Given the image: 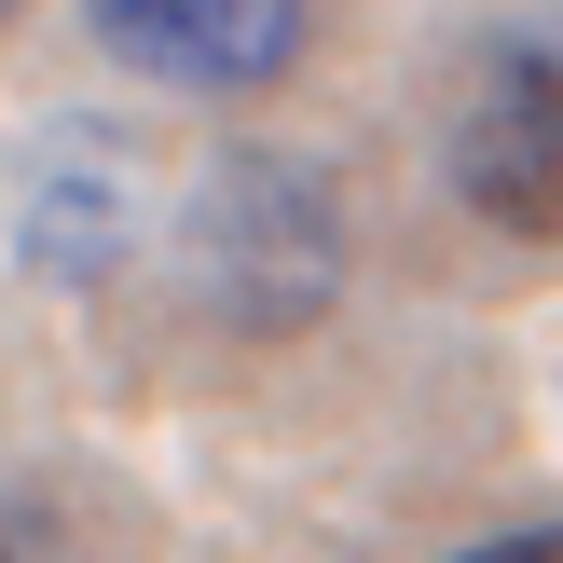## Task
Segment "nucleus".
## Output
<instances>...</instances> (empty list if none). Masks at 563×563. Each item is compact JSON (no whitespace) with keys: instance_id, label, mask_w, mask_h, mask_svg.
Listing matches in <instances>:
<instances>
[{"instance_id":"obj_1","label":"nucleus","mask_w":563,"mask_h":563,"mask_svg":"<svg viewBox=\"0 0 563 563\" xmlns=\"http://www.w3.org/2000/svg\"><path fill=\"white\" fill-rule=\"evenodd\" d=\"M192 275L234 330H302L330 289H344V207H330L317 165L289 152H234L192 192Z\"/></svg>"},{"instance_id":"obj_2","label":"nucleus","mask_w":563,"mask_h":563,"mask_svg":"<svg viewBox=\"0 0 563 563\" xmlns=\"http://www.w3.org/2000/svg\"><path fill=\"white\" fill-rule=\"evenodd\" d=\"M454 192L522 247H563V55L495 42L454 97Z\"/></svg>"},{"instance_id":"obj_3","label":"nucleus","mask_w":563,"mask_h":563,"mask_svg":"<svg viewBox=\"0 0 563 563\" xmlns=\"http://www.w3.org/2000/svg\"><path fill=\"white\" fill-rule=\"evenodd\" d=\"M124 69L179 82V97H262L302 69V0H82Z\"/></svg>"},{"instance_id":"obj_4","label":"nucleus","mask_w":563,"mask_h":563,"mask_svg":"<svg viewBox=\"0 0 563 563\" xmlns=\"http://www.w3.org/2000/svg\"><path fill=\"white\" fill-rule=\"evenodd\" d=\"M110 247H124V192H110V165H55L42 192H27V262L42 275H110Z\"/></svg>"},{"instance_id":"obj_5","label":"nucleus","mask_w":563,"mask_h":563,"mask_svg":"<svg viewBox=\"0 0 563 563\" xmlns=\"http://www.w3.org/2000/svg\"><path fill=\"white\" fill-rule=\"evenodd\" d=\"M454 563H563V522H537V537H482V550H454Z\"/></svg>"},{"instance_id":"obj_6","label":"nucleus","mask_w":563,"mask_h":563,"mask_svg":"<svg viewBox=\"0 0 563 563\" xmlns=\"http://www.w3.org/2000/svg\"><path fill=\"white\" fill-rule=\"evenodd\" d=\"M0 14H14V0H0Z\"/></svg>"},{"instance_id":"obj_7","label":"nucleus","mask_w":563,"mask_h":563,"mask_svg":"<svg viewBox=\"0 0 563 563\" xmlns=\"http://www.w3.org/2000/svg\"><path fill=\"white\" fill-rule=\"evenodd\" d=\"M0 563H14V550H0Z\"/></svg>"}]
</instances>
